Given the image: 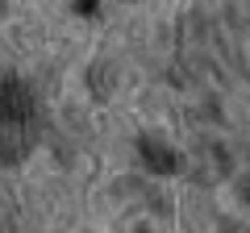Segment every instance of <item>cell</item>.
Returning <instances> with one entry per match:
<instances>
[{"mask_svg": "<svg viewBox=\"0 0 250 233\" xmlns=\"http://www.w3.org/2000/svg\"><path fill=\"white\" fill-rule=\"evenodd\" d=\"M38 137V104L21 83L0 79V162L21 158Z\"/></svg>", "mask_w": 250, "mask_h": 233, "instance_id": "6da1fadb", "label": "cell"}, {"mask_svg": "<svg viewBox=\"0 0 250 233\" xmlns=\"http://www.w3.org/2000/svg\"><path fill=\"white\" fill-rule=\"evenodd\" d=\"M138 154H142V167L154 175H171L179 171V158L171 154V146H163L159 137H138Z\"/></svg>", "mask_w": 250, "mask_h": 233, "instance_id": "7a4b0ae2", "label": "cell"}]
</instances>
